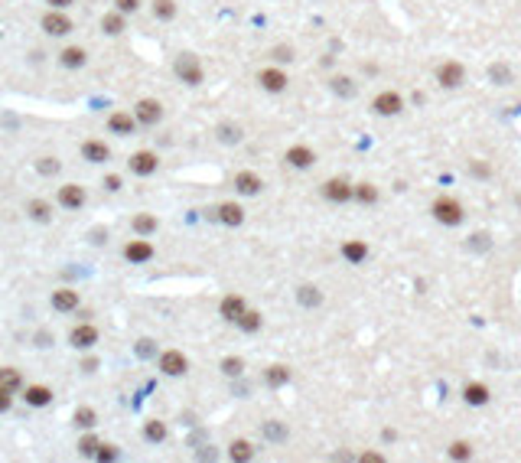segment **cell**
Returning a JSON list of instances; mask_svg holds the SVG:
<instances>
[{
  "label": "cell",
  "instance_id": "cell-3",
  "mask_svg": "<svg viewBox=\"0 0 521 463\" xmlns=\"http://www.w3.org/2000/svg\"><path fill=\"white\" fill-rule=\"evenodd\" d=\"M326 202L333 206H346V202H355V183H348L346 176H329L323 186H320Z\"/></svg>",
  "mask_w": 521,
  "mask_h": 463
},
{
  "label": "cell",
  "instance_id": "cell-5",
  "mask_svg": "<svg viewBox=\"0 0 521 463\" xmlns=\"http://www.w3.org/2000/svg\"><path fill=\"white\" fill-rule=\"evenodd\" d=\"M372 111L378 114V118H397V114L404 111V95L395 91V88L378 91V95L372 98Z\"/></svg>",
  "mask_w": 521,
  "mask_h": 463
},
{
  "label": "cell",
  "instance_id": "cell-27",
  "mask_svg": "<svg viewBox=\"0 0 521 463\" xmlns=\"http://www.w3.org/2000/svg\"><path fill=\"white\" fill-rule=\"evenodd\" d=\"M101 30H104L108 36H121V33H124V13L121 10L104 13V17H101Z\"/></svg>",
  "mask_w": 521,
  "mask_h": 463
},
{
  "label": "cell",
  "instance_id": "cell-25",
  "mask_svg": "<svg viewBox=\"0 0 521 463\" xmlns=\"http://www.w3.org/2000/svg\"><path fill=\"white\" fill-rule=\"evenodd\" d=\"M26 405H33V408H46V405H52V388L46 385H26Z\"/></svg>",
  "mask_w": 521,
  "mask_h": 463
},
{
  "label": "cell",
  "instance_id": "cell-21",
  "mask_svg": "<svg viewBox=\"0 0 521 463\" xmlns=\"http://www.w3.org/2000/svg\"><path fill=\"white\" fill-rule=\"evenodd\" d=\"M82 157L88 163H104V160H111V147L104 140H85L82 144Z\"/></svg>",
  "mask_w": 521,
  "mask_h": 463
},
{
  "label": "cell",
  "instance_id": "cell-23",
  "mask_svg": "<svg viewBox=\"0 0 521 463\" xmlns=\"http://www.w3.org/2000/svg\"><path fill=\"white\" fill-rule=\"evenodd\" d=\"M52 310H59V313H72L78 310V290H52Z\"/></svg>",
  "mask_w": 521,
  "mask_h": 463
},
{
  "label": "cell",
  "instance_id": "cell-22",
  "mask_svg": "<svg viewBox=\"0 0 521 463\" xmlns=\"http://www.w3.org/2000/svg\"><path fill=\"white\" fill-rule=\"evenodd\" d=\"M297 303L300 307H307V310H316V307H323V290L316 288V284H300Z\"/></svg>",
  "mask_w": 521,
  "mask_h": 463
},
{
  "label": "cell",
  "instance_id": "cell-37",
  "mask_svg": "<svg viewBox=\"0 0 521 463\" xmlns=\"http://www.w3.org/2000/svg\"><path fill=\"white\" fill-rule=\"evenodd\" d=\"M264 438L267 440H287V427L280 421H267L264 424Z\"/></svg>",
  "mask_w": 521,
  "mask_h": 463
},
{
  "label": "cell",
  "instance_id": "cell-36",
  "mask_svg": "<svg viewBox=\"0 0 521 463\" xmlns=\"http://www.w3.org/2000/svg\"><path fill=\"white\" fill-rule=\"evenodd\" d=\"M30 215H33L36 222H49V219H52V206H49V202H43V200H33V202H30Z\"/></svg>",
  "mask_w": 521,
  "mask_h": 463
},
{
  "label": "cell",
  "instance_id": "cell-13",
  "mask_svg": "<svg viewBox=\"0 0 521 463\" xmlns=\"http://www.w3.org/2000/svg\"><path fill=\"white\" fill-rule=\"evenodd\" d=\"M127 166H131V173H137V176H153L157 166H160V160H157L153 151H137V153H131Z\"/></svg>",
  "mask_w": 521,
  "mask_h": 463
},
{
  "label": "cell",
  "instance_id": "cell-28",
  "mask_svg": "<svg viewBox=\"0 0 521 463\" xmlns=\"http://www.w3.org/2000/svg\"><path fill=\"white\" fill-rule=\"evenodd\" d=\"M235 326L241 330V333H258L260 326H264V316H260V310H251L248 307V310L241 313V320H238Z\"/></svg>",
  "mask_w": 521,
  "mask_h": 463
},
{
  "label": "cell",
  "instance_id": "cell-47",
  "mask_svg": "<svg viewBox=\"0 0 521 463\" xmlns=\"http://www.w3.org/2000/svg\"><path fill=\"white\" fill-rule=\"evenodd\" d=\"M95 457H98V460H114V457H118V447H114V444H101Z\"/></svg>",
  "mask_w": 521,
  "mask_h": 463
},
{
  "label": "cell",
  "instance_id": "cell-20",
  "mask_svg": "<svg viewBox=\"0 0 521 463\" xmlns=\"http://www.w3.org/2000/svg\"><path fill=\"white\" fill-rule=\"evenodd\" d=\"M137 125H140V121H137L134 114H127V111H114L111 118H108V131H111V134H121V138L134 134Z\"/></svg>",
  "mask_w": 521,
  "mask_h": 463
},
{
  "label": "cell",
  "instance_id": "cell-39",
  "mask_svg": "<svg viewBox=\"0 0 521 463\" xmlns=\"http://www.w3.org/2000/svg\"><path fill=\"white\" fill-rule=\"evenodd\" d=\"M98 447H101V440L95 438V434H88V438L78 440V451L85 453V457H95V453H98Z\"/></svg>",
  "mask_w": 521,
  "mask_h": 463
},
{
  "label": "cell",
  "instance_id": "cell-48",
  "mask_svg": "<svg viewBox=\"0 0 521 463\" xmlns=\"http://www.w3.org/2000/svg\"><path fill=\"white\" fill-rule=\"evenodd\" d=\"M274 59H277V63H293V50H290V46H277V50H274Z\"/></svg>",
  "mask_w": 521,
  "mask_h": 463
},
{
  "label": "cell",
  "instance_id": "cell-49",
  "mask_svg": "<svg viewBox=\"0 0 521 463\" xmlns=\"http://www.w3.org/2000/svg\"><path fill=\"white\" fill-rule=\"evenodd\" d=\"M104 189H108V193H118V189H121V176L108 173V176H104Z\"/></svg>",
  "mask_w": 521,
  "mask_h": 463
},
{
  "label": "cell",
  "instance_id": "cell-11",
  "mask_svg": "<svg viewBox=\"0 0 521 463\" xmlns=\"http://www.w3.org/2000/svg\"><path fill=\"white\" fill-rule=\"evenodd\" d=\"M153 255H157V251H153V245L147 241V235H137L124 245V258L131 264H147Z\"/></svg>",
  "mask_w": 521,
  "mask_h": 463
},
{
  "label": "cell",
  "instance_id": "cell-2",
  "mask_svg": "<svg viewBox=\"0 0 521 463\" xmlns=\"http://www.w3.org/2000/svg\"><path fill=\"white\" fill-rule=\"evenodd\" d=\"M173 72L179 82H186V85H202V78H206V72H202V63H199L196 52H179L173 63Z\"/></svg>",
  "mask_w": 521,
  "mask_h": 463
},
{
  "label": "cell",
  "instance_id": "cell-44",
  "mask_svg": "<svg viewBox=\"0 0 521 463\" xmlns=\"http://www.w3.org/2000/svg\"><path fill=\"white\" fill-rule=\"evenodd\" d=\"M10 405H13V388H3V385H0V414L10 411Z\"/></svg>",
  "mask_w": 521,
  "mask_h": 463
},
{
  "label": "cell",
  "instance_id": "cell-1",
  "mask_svg": "<svg viewBox=\"0 0 521 463\" xmlns=\"http://www.w3.org/2000/svg\"><path fill=\"white\" fill-rule=\"evenodd\" d=\"M430 215H434L440 226H447V228H456L466 222V209H463V202L456 200V196H436L434 202H430Z\"/></svg>",
  "mask_w": 521,
  "mask_h": 463
},
{
  "label": "cell",
  "instance_id": "cell-45",
  "mask_svg": "<svg viewBox=\"0 0 521 463\" xmlns=\"http://www.w3.org/2000/svg\"><path fill=\"white\" fill-rule=\"evenodd\" d=\"M509 69L505 65H492V78H496V85H509Z\"/></svg>",
  "mask_w": 521,
  "mask_h": 463
},
{
  "label": "cell",
  "instance_id": "cell-51",
  "mask_svg": "<svg viewBox=\"0 0 521 463\" xmlns=\"http://www.w3.org/2000/svg\"><path fill=\"white\" fill-rule=\"evenodd\" d=\"M39 170H43V173H56V170H59V163H56V157H46V160L39 163Z\"/></svg>",
  "mask_w": 521,
  "mask_h": 463
},
{
  "label": "cell",
  "instance_id": "cell-19",
  "mask_svg": "<svg viewBox=\"0 0 521 463\" xmlns=\"http://www.w3.org/2000/svg\"><path fill=\"white\" fill-rule=\"evenodd\" d=\"M69 343H72L75 349H91V346L98 343V330L91 323H78L72 333H69Z\"/></svg>",
  "mask_w": 521,
  "mask_h": 463
},
{
  "label": "cell",
  "instance_id": "cell-30",
  "mask_svg": "<svg viewBox=\"0 0 521 463\" xmlns=\"http://www.w3.org/2000/svg\"><path fill=\"white\" fill-rule=\"evenodd\" d=\"M228 457H232V460H251V457H254V444H251V440H232Z\"/></svg>",
  "mask_w": 521,
  "mask_h": 463
},
{
  "label": "cell",
  "instance_id": "cell-34",
  "mask_svg": "<svg viewBox=\"0 0 521 463\" xmlns=\"http://www.w3.org/2000/svg\"><path fill=\"white\" fill-rule=\"evenodd\" d=\"M134 232L137 235H153V232H157V215H137L134 219Z\"/></svg>",
  "mask_w": 521,
  "mask_h": 463
},
{
  "label": "cell",
  "instance_id": "cell-35",
  "mask_svg": "<svg viewBox=\"0 0 521 463\" xmlns=\"http://www.w3.org/2000/svg\"><path fill=\"white\" fill-rule=\"evenodd\" d=\"M153 17H157V20H173L176 0H153Z\"/></svg>",
  "mask_w": 521,
  "mask_h": 463
},
{
  "label": "cell",
  "instance_id": "cell-12",
  "mask_svg": "<svg viewBox=\"0 0 521 463\" xmlns=\"http://www.w3.org/2000/svg\"><path fill=\"white\" fill-rule=\"evenodd\" d=\"M245 310H248V301L241 294H225L222 303H219V316H222L225 323H238Z\"/></svg>",
  "mask_w": 521,
  "mask_h": 463
},
{
  "label": "cell",
  "instance_id": "cell-32",
  "mask_svg": "<svg viewBox=\"0 0 521 463\" xmlns=\"http://www.w3.org/2000/svg\"><path fill=\"white\" fill-rule=\"evenodd\" d=\"M222 372L228 378L245 376V359H241V356H225V359H222Z\"/></svg>",
  "mask_w": 521,
  "mask_h": 463
},
{
  "label": "cell",
  "instance_id": "cell-52",
  "mask_svg": "<svg viewBox=\"0 0 521 463\" xmlns=\"http://www.w3.org/2000/svg\"><path fill=\"white\" fill-rule=\"evenodd\" d=\"M75 0H49V7L52 10H65V7H72Z\"/></svg>",
  "mask_w": 521,
  "mask_h": 463
},
{
  "label": "cell",
  "instance_id": "cell-29",
  "mask_svg": "<svg viewBox=\"0 0 521 463\" xmlns=\"http://www.w3.org/2000/svg\"><path fill=\"white\" fill-rule=\"evenodd\" d=\"M355 202L359 206H375L378 202V186L375 183H355Z\"/></svg>",
  "mask_w": 521,
  "mask_h": 463
},
{
  "label": "cell",
  "instance_id": "cell-17",
  "mask_svg": "<svg viewBox=\"0 0 521 463\" xmlns=\"http://www.w3.org/2000/svg\"><path fill=\"white\" fill-rule=\"evenodd\" d=\"M43 30H46L49 36H65V33H72V20H69L63 10H49L43 17Z\"/></svg>",
  "mask_w": 521,
  "mask_h": 463
},
{
  "label": "cell",
  "instance_id": "cell-42",
  "mask_svg": "<svg viewBox=\"0 0 521 463\" xmlns=\"http://www.w3.org/2000/svg\"><path fill=\"white\" fill-rule=\"evenodd\" d=\"M219 134H222V140H225V144H235V140H241V127L222 125V127H219Z\"/></svg>",
  "mask_w": 521,
  "mask_h": 463
},
{
  "label": "cell",
  "instance_id": "cell-31",
  "mask_svg": "<svg viewBox=\"0 0 521 463\" xmlns=\"http://www.w3.org/2000/svg\"><path fill=\"white\" fill-rule=\"evenodd\" d=\"M144 438H147L150 444H163V440H166V424L157 421V418L147 421V424H144Z\"/></svg>",
  "mask_w": 521,
  "mask_h": 463
},
{
  "label": "cell",
  "instance_id": "cell-46",
  "mask_svg": "<svg viewBox=\"0 0 521 463\" xmlns=\"http://www.w3.org/2000/svg\"><path fill=\"white\" fill-rule=\"evenodd\" d=\"M114 7L121 13H137L140 10V0H114Z\"/></svg>",
  "mask_w": 521,
  "mask_h": 463
},
{
  "label": "cell",
  "instance_id": "cell-38",
  "mask_svg": "<svg viewBox=\"0 0 521 463\" xmlns=\"http://www.w3.org/2000/svg\"><path fill=\"white\" fill-rule=\"evenodd\" d=\"M333 88L339 91V95H346V98H352V95H355V82H352V78H346V76H335L333 78Z\"/></svg>",
  "mask_w": 521,
  "mask_h": 463
},
{
  "label": "cell",
  "instance_id": "cell-7",
  "mask_svg": "<svg viewBox=\"0 0 521 463\" xmlns=\"http://www.w3.org/2000/svg\"><path fill=\"white\" fill-rule=\"evenodd\" d=\"M157 365H160L163 376H170V378H179V376H186V372H189V359H186V356H183L179 349H166V352H160Z\"/></svg>",
  "mask_w": 521,
  "mask_h": 463
},
{
  "label": "cell",
  "instance_id": "cell-4",
  "mask_svg": "<svg viewBox=\"0 0 521 463\" xmlns=\"http://www.w3.org/2000/svg\"><path fill=\"white\" fill-rule=\"evenodd\" d=\"M434 76H436V85L453 91V88H459L463 82H466V65L459 63V59H443V63L436 65Z\"/></svg>",
  "mask_w": 521,
  "mask_h": 463
},
{
  "label": "cell",
  "instance_id": "cell-26",
  "mask_svg": "<svg viewBox=\"0 0 521 463\" xmlns=\"http://www.w3.org/2000/svg\"><path fill=\"white\" fill-rule=\"evenodd\" d=\"M59 63H63L65 69H82V65L88 63V52L82 50V46H65V50L59 52Z\"/></svg>",
  "mask_w": 521,
  "mask_h": 463
},
{
  "label": "cell",
  "instance_id": "cell-10",
  "mask_svg": "<svg viewBox=\"0 0 521 463\" xmlns=\"http://www.w3.org/2000/svg\"><path fill=\"white\" fill-rule=\"evenodd\" d=\"M134 118L140 121V125H147V127L160 125L163 121V105L157 98H140L134 105Z\"/></svg>",
  "mask_w": 521,
  "mask_h": 463
},
{
  "label": "cell",
  "instance_id": "cell-50",
  "mask_svg": "<svg viewBox=\"0 0 521 463\" xmlns=\"http://www.w3.org/2000/svg\"><path fill=\"white\" fill-rule=\"evenodd\" d=\"M359 460H362V463H381V460H385V453H378V451H365V453L359 457Z\"/></svg>",
  "mask_w": 521,
  "mask_h": 463
},
{
  "label": "cell",
  "instance_id": "cell-33",
  "mask_svg": "<svg viewBox=\"0 0 521 463\" xmlns=\"http://www.w3.org/2000/svg\"><path fill=\"white\" fill-rule=\"evenodd\" d=\"M447 457H450V460H472L469 440H453V444L447 447Z\"/></svg>",
  "mask_w": 521,
  "mask_h": 463
},
{
  "label": "cell",
  "instance_id": "cell-43",
  "mask_svg": "<svg viewBox=\"0 0 521 463\" xmlns=\"http://www.w3.org/2000/svg\"><path fill=\"white\" fill-rule=\"evenodd\" d=\"M469 173H472V176H479V180H489V176H492V170H489V163L472 160V163H469Z\"/></svg>",
  "mask_w": 521,
  "mask_h": 463
},
{
  "label": "cell",
  "instance_id": "cell-40",
  "mask_svg": "<svg viewBox=\"0 0 521 463\" xmlns=\"http://www.w3.org/2000/svg\"><path fill=\"white\" fill-rule=\"evenodd\" d=\"M75 424L78 427H95V411H91V408H75Z\"/></svg>",
  "mask_w": 521,
  "mask_h": 463
},
{
  "label": "cell",
  "instance_id": "cell-18",
  "mask_svg": "<svg viewBox=\"0 0 521 463\" xmlns=\"http://www.w3.org/2000/svg\"><path fill=\"white\" fill-rule=\"evenodd\" d=\"M290 378H293V369L284 363H274L264 369V385L267 388H284V385H290Z\"/></svg>",
  "mask_w": 521,
  "mask_h": 463
},
{
  "label": "cell",
  "instance_id": "cell-15",
  "mask_svg": "<svg viewBox=\"0 0 521 463\" xmlns=\"http://www.w3.org/2000/svg\"><path fill=\"white\" fill-rule=\"evenodd\" d=\"M463 401H466L469 408H485V405L492 401V391H489L485 382H466V385H463Z\"/></svg>",
  "mask_w": 521,
  "mask_h": 463
},
{
  "label": "cell",
  "instance_id": "cell-41",
  "mask_svg": "<svg viewBox=\"0 0 521 463\" xmlns=\"http://www.w3.org/2000/svg\"><path fill=\"white\" fill-rule=\"evenodd\" d=\"M0 385L3 388H20V372H16V369H0Z\"/></svg>",
  "mask_w": 521,
  "mask_h": 463
},
{
  "label": "cell",
  "instance_id": "cell-9",
  "mask_svg": "<svg viewBox=\"0 0 521 463\" xmlns=\"http://www.w3.org/2000/svg\"><path fill=\"white\" fill-rule=\"evenodd\" d=\"M284 160H287V166H293V170H310L313 163H316V151H313L310 144H290Z\"/></svg>",
  "mask_w": 521,
  "mask_h": 463
},
{
  "label": "cell",
  "instance_id": "cell-8",
  "mask_svg": "<svg viewBox=\"0 0 521 463\" xmlns=\"http://www.w3.org/2000/svg\"><path fill=\"white\" fill-rule=\"evenodd\" d=\"M339 255L346 258V264H365L372 258V245H368L365 238H346V241L339 245Z\"/></svg>",
  "mask_w": 521,
  "mask_h": 463
},
{
  "label": "cell",
  "instance_id": "cell-14",
  "mask_svg": "<svg viewBox=\"0 0 521 463\" xmlns=\"http://www.w3.org/2000/svg\"><path fill=\"white\" fill-rule=\"evenodd\" d=\"M215 219L228 228H238V226H245V209H241V202H219L215 206Z\"/></svg>",
  "mask_w": 521,
  "mask_h": 463
},
{
  "label": "cell",
  "instance_id": "cell-24",
  "mask_svg": "<svg viewBox=\"0 0 521 463\" xmlns=\"http://www.w3.org/2000/svg\"><path fill=\"white\" fill-rule=\"evenodd\" d=\"M85 189L82 186H75V183H65L63 189H59V202H63L65 209H82L85 206Z\"/></svg>",
  "mask_w": 521,
  "mask_h": 463
},
{
  "label": "cell",
  "instance_id": "cell-16",
  "mask_svg": "<svg viewBox=\"0 0 521 463\" xmlns=\"http://www.w3.org/2000/svg\"><path fill=\"white\" fill-rule=\"evenodd\" d=\"M232 183H235V189L241 196H258L260 189H264V180H260L254 170H238Z\"/></svg>",
  "mask_w": 521,
  "mask_h": 463
},
{
  "label": "cell",
  "instance_id": "cell-6",
  "mask_svg": "<svg viewBox=\"0 0 521 463\" xmlns=\"http://www.w3.org/2000/svg\"><path fill=\"white\" fill-rule=\"evenodd\" d=\"M258 85L264 88V91H271V95H280V91H287V85H290V76H287L280 65H267V69L258 72Z\"/></svg>",
  "mask_w": 521,
  "mask_h": 463
}]
</instances>
